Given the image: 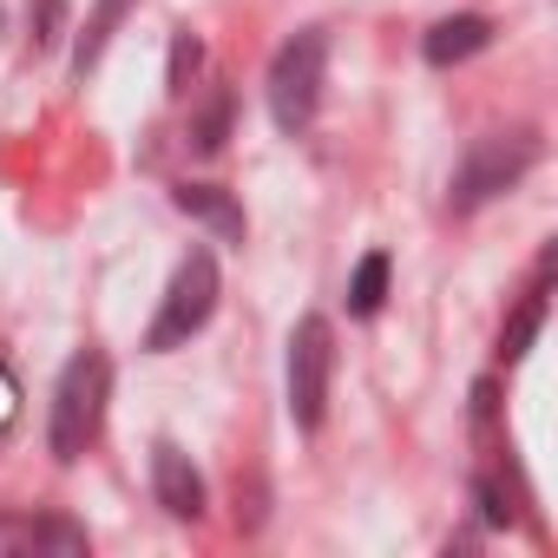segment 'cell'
Segmentation results:
<instances>
[{
    "instance_id": "2e32d148",
    "label": "cell",
    "mask_w": 558,
    "mask_h": 558,
    "mask_svg": "<svg viewBox=\"0 0 558 558\" xmlns=\"http://www.w3.org/2000/svg\"><path fill=\"white\" fill-rule=\"evenodd\" d=\"M480 512H486V525H512V506H506V493L493 480H480Z\"/></svg>"
},
{
    "instance_id": "277c9868",
    "label": "cell",
    "mask_w": 558,
    "mask_h": 558,
    "mask_svg": "<svg viewBox=\"0 0 558 558\" xmlns=\"http://www.w3.org/2000/svg\"><path fill=\"white\" fill-rule=\"evenodd\" d=\"M217 290H223V283H217V256H210V250H191V256L171 269V290H165V303H158V323H151L145 349H151V355L184 349V342L210 323Z\"/></svg>"
},
{
    "instance_id": "8fae6325",
    "label": "cell",
    "mask_w": 558,
    "mask_h": 558,
    "mask_svg": "<svg viewBox=\"0 0 558 558\" xmlns=\"http://www.w3.org/2000/svg\"><path fill=\"white\" fill-rule=\"evenodd\" d=\"M138 8V0H99L93 8V21H86V34H80V47H73V73L86 80L99 60H106V47H112V34H119V21Z\"/></svg>"
},
{
    "instance_id": "4fadbf2b",
    "label": "cell",
    "mask_w": 558,
    "mask_h": 558,
    "mask_svg": "<svg viewBox=\"0 0 558 558\" xmlns=\"http://www.w3.org/2000/svg\"><path fill=\"white\" fill-rule=\"evenodd\" d=\"M538 329H545V283H532V296L506 316V329H499V355H506V362H519V355L532 349V336H538Z\"/></svg>"
},
{
    "instance_id": "5b68a950",
    "label": "cell",
    "mask_w": 558,
    "mask_h": 558,
    "mask_svg": "<svg viewBox=\"0 0 558 558\" xmlns=\"http://www.w3.org/2000/svg\"><path fill=\"white\" fill-rule=\"evenodd\" d=\"M329 381H336V329H329V316H303L290 336V414L303 434L323 427Z\"/></svg>"
},
{
    "instance_id": "9c48e42d",
    "label": "cell",
    "mask_w": 558,
    "mask_h": 558,
    "mask_svg": "<svg viewBox=\"0 0 558 558\" xmlns=\"http://www.w3.org/2000/svg\"><path fill=\"white\" fill-rule=\"evenodd\" d=\"M178 210L204 217L223 243H243V210L230 204V191H217V184H178Z\"/></svg>"
},
{
    "instance_id": "7c38bea8",
    "label": "cell",
    "mask_w": 558,
    "mask_h": 558,
    "mask_svg": "<svg viewBox=\"0 0 558 558\" xmlns=\"http://www.w3.org/2000/svg\"><path fill=\"white\" fill-rule=\"evenodd\" d=\"M388 276H395L388 250H368V256L355 263V276H349V316H375V310L388 303Z\"/></svg>"
},
{
    "instance_id": "e0dca14e",
    "label": "cell",
    "mask_w": 558,
    "mask_h": 558,
    "mask_svg": "<svg viewBox=\"0 0 558 558\" xmlns=\"http://www.w3.org/2000/svg\"><path fill=\"white\" fill-rule=\"evenodd\" d=\"M14 414H21V381H14L8 368H0V434L14 427Z\"/></svg>"
},
{
    "instance_id": "30bf717a",
    "label": "cell",
    "mask_w": 558,
    "mask_h": 558,
    "mask_svg": "<svg viewBox=\"0 0 558 558\" xmlns=\"http://www.w3.org/2000/svg\"><path fill=\"white\" fill-rule=\"evenodd\" d=\"M230 119H236V99H230V86H210L197 106H191V151H223V138H230Z\"/></svg>"
},
{
    "instance_id": "8992f818",
    "label": "cell",
    "mask_w": 558,
    "mask_h": 558,
    "mask_svg": "<svg viewBox=\"0 0 558 558\" xmlns=\"http://www.w3.org/2000/svg\"><path fill=\"white\" fill-rule=\"evenodd\" d=\"M151 493L171 519H204V480H197L191 453H178L171 440L151 447Z\"/></svg>"
},
{
    "instance_id": "5bb4252c",
    "label": "cell",
    "mask_w": 558,
    "mask_h": 558,
    "mask_svg": "<svg viewBox=\"0 0 558 558\" xmlns=\"http://www.w3.org/2000/svg\"><path fill=\"white\" fill-rule=\"evenodd\" d=\"M60 34H66V0H27V47L53 53Z\"/></svg>"
},
{
    "instance_id": "7a4b0ae2",
    "label": "cell",
    "mask_w": 558,
    "mask_h": 558,
    "mask_svg": "<svg viewBox=\"0 0 558 558\" xmlns=\"http://www.w3.org/2000/svg\"><path fill=\"white\" fill-rule=\"evenodd\" d=\"M323 66H329V34L323 27H303V34H290L283 47H276V60H269V119H276V132L296 138L316 119Z\"/></svg>"
},
{
    "instance_id": "9a60e30c",
    "label": "cell",
    "mask_w": 558,
    "mask_h": 558,
    "mask_svg": "<svg viewBox=\"0 0 558 558\" xmlns=\"http://www.w3.org/2000/svg\"><path fill=\"white\" fill-rule=\"evenodd\" d=\"M197 66H204V40H197V34H178V40H171V66H165V93L184 99L191 80H197Z\"/></svg>"
},
{
    "instance_id": "ba28073f",
    "label": "cell",
    "mask_w": 558,
    "mask_h": 558,
    "mask_svg": "<svg viewBox=\"0 0 558 558\" xmlns=\"http://www.w3.org/2000/svg\"><path fill=\"white\" fill-rule=\"evenodd\" d=\"M0 551H86V532L66 519H21V512H0Z\"/></svg>"
},
{
    "instance_id": "3957f363",
    "label": "cell",
    "mask_w": 558,
    "mask_h": 558,
    "mask_svg": "<svg viewBox=\"0 0 558 558\" xmlns=\"http://www.w3.org/2000/svg\"><path fill=\"white\" fill-rule=\"evenodd\" d=\"M532 165H538V138H532V132H486V138H473L466 158L453 165L447 204H453V210H480L486 197L512 191Z\"/></svg>"
},
{
    "instance_id": "52a82bcc",
    "label": "cell",
    "mask_w": 558,
    "mask_h": 558,
    "mask_svg": "<svg viewBox=\"0 0 558 558\" xmlns=\"http://www.w3.org/2000/svg\"><path fill=\"white\" fill-rule=\"evenodd\" d=\"M486 47H493V21H486V14L434 21V27H427V40H421L427 66H460V60H473V53H486Z\"/></svg>"
},
{
    "instance_id": "6da1fadb",
    "label": "cell",
    "mask_w": 558,
    "mask_h": 558,
    "mask_svg": "<svg viewBox=\"0 0 558 558\" xmlns=\"http://www.w3.org/2000/svg\"><path fill=\"white\" fill-rule=\"evenodd\" d=\"M106 395H112V362L99 349H80L66 368H60V388H53V421H47V447L60 466H73L93 440H99V421H106Z\"/></svg>"
}]
</instances>
